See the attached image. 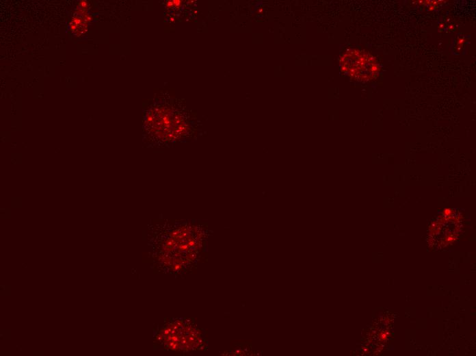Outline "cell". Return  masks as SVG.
<instances>
[{
  "label": "cell",
  "instance_id": "cell-1",
  "mask_svg": "<svg viewBox=\"0 0 476 356\" xmlns=\"http://www.w3.org/2000/svg\"><path fill=\"white\" fill-rule=\"evenodd\" d=\"M162 242V255L168 265L186 266L194 262L204 244V227L190 221L168 222Z\"/></svg>",
  "mask_w": 476,
  "mask_h": 356
},
{
  "label": "cell",
  "instance_id": "cell-2",
  "mask_svg": "<svg viewBox=\"0 0 476 356\" xmlns=\"http://www.w3.org/2000/svg\"><path fill=\"white\" fill-rule=\"evenodd\" d=\"M157 337L164 349L182 353L202 351L206 344L203 331L191 318L168 320Z\"/></svg>",
  "mask_w": 476,
  "mask_h": 356
},
{
  "label": "cell",
  "instance_id": "cell-3",
  "mask_svg": "<svg viewBox=\"0 0 476 356\" xmlns=\"http://www.w3.org/2000/svg\"><path fill=\"white\" fill-rule=\"evenodd\" d=\"M339 66L343 73L360 81L375 79L381 70L374 56L357 49H347L339 58Z\"/></svg>",
  "mask_w": 476,
  "mask_h": 356
}]
</instances>
